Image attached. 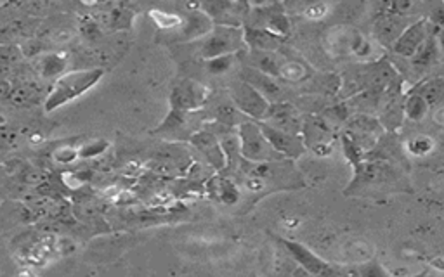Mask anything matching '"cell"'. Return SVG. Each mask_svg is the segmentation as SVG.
<instances>
[{
  "label": "cell",
  "instance_id": "277c9868",
  "mask_svg": "<svg viewBox=\"0 0 444 277\" xmlns=\"http://www.w3.org/2000/svg\"><path fill=\"white\" fill-rule=\"evenodd\" d=\"M238 141H240V155L247 162L252 163H271L283 160L274 149L271 148L269 142L264 137L259 123L245 122L238 130Z\"/></svg>",
  "mask_w": 444,
  "mask_h": 277
},
{
  "label": "cell",
  "instance_id": "4fadbf2b",
  "mask_svg": "<svg viewBox=\"0 0 444 277\" xmlns=\"http://www.w3.org/2000/svg\"><path fill=\"white\" fill-rule=\"evenodd\" d=\"M285 243L286 250H288L290 255L309 272L311 276L315 277H335L334 269L323 262L318 255H315L311 250L305 248L304 245L300 243H293V241H283Z\"/></svg>",
  "mask_w": 444,
  "mask_h": 277
},
{
  "label": "cell",
  "instance_id": "e0dca14e",
  "mask_svg": "<svg viewBox=\"0 0 444 277\" xmlns=\"http://www.w3.org/2000/svg\"><path fill=\"white\" fill-rule=\"evenodd\" d=\"M243 37L245 47L250 52H278V49L283 44L281 37L262 28H248V26H245Z\"/></svg>",
  "mask_w": 444,
  "mask_h": 277
},
{
  "label": "cell",
  "instance_id": "7a4b0ae2",
  "mask_svg": "<svg viewBox=\"0 0 444 277\" xmlns=\"http://www.w3.org/2000/svg\"><path fill=\"white\" fill-rule=\"evenodd\" d=\"M101 77H103V71L101 70L72 71V73L61 77L56 82L54 89H52L49 97H47L46 110H58V108L70 103V101L77 99L78 96H82V94L87 92L89 89L94 87Z\"/></svg>",
  "mask_w": 444,
  "mask_h": 277
},
{
  "label": "cell",
  "instance_id": "4316f807",
  "mask_svg": "<svg viewBox=\"0 0 444 277\" xmlns=\"http://www.w3.org/2000/svg\"><path fill=\"white\" fill-rule=\"evenodd\" d=\"M151 18L156 21V25L160 28H175L182 23V20L175 14H167V13H160V11H151Z\"/></svg>",
  "mask_w": 444,
  "mask_h": 277
},
{
  "label": "cell",
  "instance_id": "d6986e66",
  "mask_svg": "<svg viewBox=\"0 0 444 277\" xmlns=\"http://www.w3.org/2000/svg\"><path fill=\"white\" fill-rule=\"evenodd\" d=\"M439 54H441V49H439L438 39L436 35H431L419 49V52L410 59V63L417 71H424L432 68L439 61Z\"/></svg>",
  "mask_w": 444,
  "mask_h": 277
},
{
  "label": "cell",
  "instance_id": "83f0119b",
  "mask_svg": "<svg viewBox=\"0 0 444 277\" xmlns=\"http://www.w3.org/2000/svg\"><path fill=\"white\" fill-rule=\"evenodd\" d=\"M236 108L233 106V104H222L221 108H219V115H217V120L222 123V125H233L234 122H236Z\"/></svg>",
  "mask_w": 444,
  "mask_h": 277
},
{
  "label": "cell",
  "instance_id": "f1b7e54d",
  "mask_svg": "<svg viewBox=\"0 0 444 277\" xmlns=\"http://www.w3.org/2000/svg\"><path fill=\"white\" fill-rule=\"evenodd\" d=\"M304 14L307 20H321V18H324L328 14V6L326 4H312V6H309L304 11Z\"/></svg>",
  "mask_w": 444,
  "mask_h": 277
},
{
  "label": "cell",
  "instance_id": "ac0fdd59",
  "mask_svg": "<svg viewBox=\"0 0 444 277\" xmlns=\"http://www.w3.org/2000/svg\"><path fill=\"white\" fill-rule=\"evenodd\" d=\"M193 142L203 156L207 158V162L212 165L214 168L221 170V168L226 167L227 163V155L224 151V146L217 141V137L210 132H200L193 137Z\"/></svg>",
  "mask_w": 444,
  "mask_h": 277
},
{
  "label": "cell",
  "instance_id": "603a6c76",
  "mask_svg": "<svg viewBox=\"0 0 444 277\" xmlns=\"http://www.w3.org/2000/svg\"><path fill=\"white\" fill-rule=\"evenodd\" d=\"M311 77L309 68L298 59H285L279 66V78L286 82H302Z\"/></svg>",
  "mask_w": 444,
  "mask_h": 277
},
{
  "label": "cell",
  "instance_id": "4dcf8cb0",
  "mask_svg": "<svg viewBox=\"0 0 444 277\" xmlns=\"http://www.w3.org/2000/svg\"><path fill=\"white\" fill-rule=\"evenodd\" d=\"M434 122L438 123V125H443V127H444V106L436 108V111H434Z\"/></svg>",
  "mask_w": 444,
  "mask_h": 277
},
{
  "label": "cell",
  "instance_id": "7402d4cb",
  "mask_svg": "<svg viewBox=\"0 0 444 277\" xmlns=\"http://www.w3.org/2000/svg\"><path fill=\"white\" fill-rule=\"evenodd\" d=\"M429 111H431V106H429L427 101H425L420 94L412 91L405 97L402 113H405V118L410 120V122H421V120L427 116Z\"/></svg>",
  "mask_w": 444,
  "mask_h": 277
},
{
  "label": "cell",
  "instance_id": "9c48e42d",
  "mask_svg": "<svg viewBox=\"0 0 444 277\" xmlns=\"http://www.w3.org/2000/svg\"><path fill=\"white\" fill-rule=\"evenodd\" d=\"M215 26L243 28L247 25L248 6L240 2H210L201 6Z\"/></svg>",
  "mask_w": 444,
  "mask_h": 277
},
{
  "label": "cell",
  "instance_id": "8992f818",
  "mask_svg": "<svg viewBox=\"0 0 444 277\" xmlns=\"http://www.w3.org/2000/svg\"><path fill=\"white\" fill-rule=\"evenodd\" d=\"M231 101H233V106L236 108L240 113L250 116V118L257 120V122H262L266 118L267 111H269L271 104L267 103L266 97L262 96L259 91L252 87L240 78V80L233 82L229 89Z\"/></svg>",
  "mask_w": 444,
  "mask_h": 277
},
{
  "label": "cell",
  "instance_id": "ffe728a7",
  "mask_svg": "<svg viewBox=\"0 0 444 277\" xmlns=\"http://www.w3.org/2000/svg\"><path fill=\"white\" fill-rule=\"evenodd\" d=\"M413 92L420 94L431 108H439L444 104V77L429 78V80L420 82Z\"/></svg>",
  "mask_w": 444,
  "mask_h": 277
},
{
  "label": "cell",
  "instance_id": "30bf717a",
  "mask_svg": "<svg viewBox=\"0 0 444 277\" xmlns=\"http://www.w3.org/2000/svg\"><path fill=\"white\" fill-rule=\"evenodd\" d=\"M257 123H259V127H260V130H262L266 141L269 142L271 148L274 149L281 158L296 160L298 158V156L304 155L305 146L300 136H293V134H286V132H283V130L272 129V127L266 125V123H262V122H257Z\"/></svg>",
  "mask_w": 444,
  "mask_h": 277
},
{
  "label": "cell",
  "instance_id": "7c38bea8",
  "mask_svg": "<svg viewBox=\"0 0 444 277\" xmlns=\"http://www.w3.org/2000/svg\"><path fill=\"white\" fill-rule=\"evenodd\" d=\"M302 122H304V118L298 113L297 108L290 103H285V101L271 104L266 118L262 120V123L272 127V129L283 130V132L293 134V136H300Z\"/></svg>",
  "mask_w": 444,
  "mask_h": 277
},
{
  "label": "cell",
  "instance_id": "52a82bcc",
  "mask_svg": "<svg viewBox=\"0 0 444 277\" xmlns=\"http://www.w3.org/2000/svg\"><path fill=\"white\" fill-rule=\"evenodd\" d=\"M300 137L305 149L311 148L316 155L326 156L331 153L334 144V129L321 115H309L302 122Z\"/></svg>",
  "mask_w": 444,
  "mask_h": 277
},
{
  "label": "cell",
  "instance_id": "5bb4252c",
  "mask_svg": "<svg viewBox=\"0 0 444 277\" xmlns=\"http://www.w3.org/2000/svg\"><path fill=\"white\" fill-rule=\"evenodd\" d=\"M241 80L247 82L255 91L262 94L269 104L283 103L281 85L276 84V78L269 77V75H264L248 66V68H245V71H241Z\"/></svg>",
  "mask_w": 444,
  "mask_h": 277
},
{
  "label": "cell",
  "instance_id": "6da1fadb",
  "mask_svg": "<svg viewBox=\"0 0 444 277\" xmlns=\"http://www.w3.org/2000/svg\"><path fill=\"white\" fill-rule=\"evenodd\" d=\"M399 182H401L399 172L391 163H360L356 165V175H354L347 193H350V191H356V193L361 194L372 193V191H375V193H389V191L398 189Z\"/></svg>",
  "mask_w": 444,
  "mask_h": 277
},
{
  "label": "cell",
  "instance_id": "5b68a950",
  "mask_svg": "<svg viewBox=\"0 0 444 277\" xmlns=\"http://www.w3.org/2000/svg\"><path fill=\"white\" fill-rule=\"evenodd\" d=\"M383 136V127L372 115H354L347 120L342 137L361 153H370Z\"/></svg>",
  "mask_w": 444,
  "mask_h": 277
},
{
  "label": "cell",
  "instance_id": "d4e9b609",
  "mask_svg": "<svg viewBox=\"0 0 444 277\" xmlns=\"http://www.w3.org/2000/svg\"><path fill=\"white\" fill-rule=\"evenodd\" d=\"M215 184H217V187H215V193H217V196L221 198V200L224 201L226 205H234L238 201V198H240V193H238L236 186L233 184V182L226 181V179H215Z\"/></svg>",
  "mask_w": 444,
  "mask_h": 277
},
{
  "label": "cell",
  "instance_id": "ba28073f",
  "mask_svg": "<svg viewBox=\"0 0 444 277\" xmlns=\"http://www.w3.org/2000/svg\"><path fill=\"white\" fill-rule=\"evenodd\" d=\"M245 26L267 30V32L281 37V39L290 35V20L279 4H272V6L266 4V6L257 7V11H248L247 25Z\"/></svg>",
  "mask_w": 444,
  "mask_h": 277
},
{
  "label": "cell",
  "instance_id": "8fae6325",
  "mask_svg": "<svg viewBox=\"0 0 444 277\" xmlns=\"http://www.w3.org/2000/svg\"><path fill=\"white\" fill-rule=\"evenodd\" d=\"M429 32H431V25L427 23V20H419L408 25L394 42L393 51L401 58L412 59L419 52V49L424 46L425 40L431 37Z\"/></svg>",
  "mask_w": 444,
  "mask_h": 277
},
{
  "label": "cell",
  "instance_id": "cb8c5ba5",
  "mask_svg": "<svg viewBox=\"0 0 444 277\" xmlns=\"http://www.w3.org/2000/svg\"><path fill=\"white\" fill-rule=\"evenodd\" d=\"M434 148L436 142L432 141L431 136H415L410 138L408 144H406V149L413 156H427L434 151Z\"/></svg>",
  "mask_w": 444,
  "mask_h": 277
},
{
  "label": "cell",
  "instance_id": "2e32d148",
  "mask_svg": "<svg viewBox=\"0 0 444 277\" xmlns=\"http://www.w3.org/2000/svg\"><path fill=\"white\" fill-rule=\"evenodd\" d=\"M406 26H408V23L405 21V18L398 16V14L389 11V13L382 14L376 20L373 33H375V39L379 44H382V46H394V42L398 40V37L401 35Z\"/></svg>",
  "mask_w": 444,
  "mask_h": 277
},
{
  "label": "cell",
  "instance_id": "44dd1931",
  "mask_svg": "<svg viewBox=\"0 0 444 277\" xmlns=\"http://www.w3.org/2000/svg\"><path fill=\"white\" fill-rule=\"evenodd\" d=\"M250 68L260 71L264 75H269L272 78H279V61L276 52H250Z\"/></svg>",
  "mask_w": 444,
  "mask_h": 277
},
{
  "label": "cell",
  "instance_id": "3957f363",
  "mask_svg": "<svg viewBox=\"0 0 444 277\" xmlns=\"http://www.w3.org/2000/svg\"><path fill=\"white\" fill-rule=\"evenodd\" d=\"M243 28H231V26H214L201 44V56L205 61L222 56H238L245 51Z\"/></svg>",
  "mask_w": 444,
  "mask_h": 277
},
{
  "label": "cell",
  "instance_id": "484cf974",
  "mask_svg": "<svg viewBox=\"0 0 444 277\" xmlns=\"http://www.w3.org/2000/svg\"><path fill=\"white\" fill-rule=\"evenodd\" d=\"M234 59H236V56H222V58L208 59L207 66H208V70H210V73L224 75L233 68Z\"/></svg>",
  "mask_w": 444,
  "mask_h": 277
},
{
  "label": "cell",
  "instance_id": "9a60e30c",
  "mask_svg": "<svg viewBox=\"0 0 444 277\" xmlns=\"http://www.w3.org/2000/svg\"><path fill=\"white\" fill-rule=\"evenodd\" d=\"M207 96V87H203L201 84H196V82H184V84L179 85L174 91L172 103L177 110L195 111L198 108L203 106Z\"/></svg>",
  "mask_w": 444,
  "mask_h": 277
},
{
  "label": "cell",
  "instance_id": "1f68e13d",
  "mask_svg": "<svg viewBox=\"0 0 444 277\" xmlns=\"http://www.w3.org/2000/svg\"><path fill=\"white\" fill-rule=\"evenodd\" d=\"M432 265H434L436 269H439V271L444 272V257H439V258H436V260H432Z\"/></svg>",
  "mask_w": 444,
  "mask_h": 277
},
{
  "label": "cell",
  "instance_id": "f546056e",
  "mask_svg": "<svg viewBox=\"0 0 444 277\" xmlns=\"http://www.w3.org/2000/svg\"><path fill=\"white\" fill-rule=\"evenodd\" d=\"M361 277H387L386 271L376 264H364L360 271Z\"/></svg>",
  "mask_w": 444,
  "mask_h": 277
}]
</instances>
